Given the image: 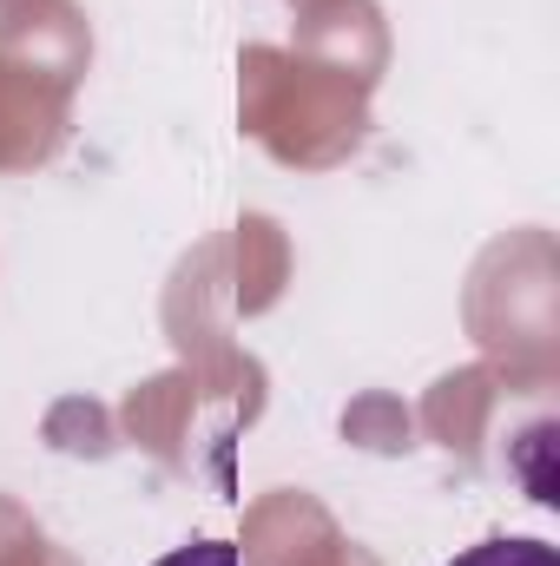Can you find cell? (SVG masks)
Instances as JSON below:
<instances>
[{
    "instance_id": "obj_2",
    "label": "cell",
    "mask_w": 560,
    "mask_h": 566,
    "mask_svg": "<svg viewBox=\"0 0 560 566\" xmlns=\"http://www.w3.org/2000/svg\"><path fill=\"white\" fill-rule=\"evenodd\" d=\"M158 566H238V547L231 541H191V547L165 554Z\"/></svg>"
},
{
    "instance_id": "obj_1",
    "label": "cell",
    "mask_w": 560,
    "mask_h": 566,
    "mask_svg": "<svg viewBox=\"0 0 560 566\" xmlns=\"http://www.w3.org/2000/svg\"><path fill=\"white\" fill-rule=\"evenodd\" d=\"M448 566H560V554L548 541H481V547L455 554Z\"/></svg>"
}]
</instances>
